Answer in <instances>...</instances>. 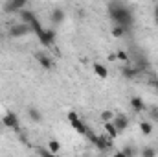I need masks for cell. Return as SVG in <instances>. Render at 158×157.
<instances>
[{"mask_svg":"<svg viewBox=\"0 0 158 157\" xmlns=\"http://www.w3.org/2000/svg\"><path fill=\"white\" fill-rule=\"evenodd\" d=\"M28 115H30V118L33 120V122H42V113H40L37 107H28Z\"/></svg>","mask_w":158,"mask_h":157,"instance_id":"cell-14","label":"cell"},{"mask_svg":"<svg viewBox=\"0 0 158 157\" xmlns=\"http://www.w3.org/2000/svg\"><path fill=\"white\" fill-rule=\"evenodd\" d=\"M156 148H153V146H143L142 148V152H140V155L142 157H156Z\"/></svg>","mask_w":158,"mask_h":157,"instance_id":"cell-17","label":"cell"},{"mask_svg":"<svg viewBox=\"0 0 158 157\" xmlns=\"http://www.w3.org/2000/svg\"><path fill=\"white\" fill-rule=\"evenodd\" d=\"M112 157H125V155H123V152L119 150V152H116V154H114V155H112Z\"/></svg>","mask_w":158,"mask_h":157,"instance_id":"cell-27","label":"cell"},{"mask_svg":"<svg viewBox=\"0 0 158 157\" xmlns=\"http://www.w3.org/2000/svg\"><path fill=\"white\" fill-rule=\"evenodd\" d=\"M2 124L9 129H15V131H20V120L19 117L13 113V111H7L4 117H2Z\"/></svg>","mask_w":158,"mask_h":157,"instance_id":"cell-4","label":"cell"},{"mask_svg":"<svg viewBox=\"0 0 158 157\" xmlns=\"http://www.w3.org/2000/svg\"><path fill=\"white\" fill-rule=\"evenodd\" d=\"M131 107H132L134 113H142V111L145 109V104H143V100H142L140 96H132V98H131Z\"/></svg>","mask_w":158,"mask_h":157,"instance_id":"cell-12","label":"cell"},{"mask_svg":"<svg viewBox=\"0 0 158 157\" xmlns=\"http://www.w3.org/2000/svg\"><path fill=\"white\" fill-rule=\"evenodd\" d=\"M151 85H153V89H156L158 92V79H151Z\"/></svg>","mask_w":158,"mask_h":157,"instance_id":"cell-25","label":"cell"},{"mask_svg":"<svg viewBox=\"0 0 158 157\" xmlns=\"http://www.w3.org/2000/svg\"><path fill=\"white\" fill-rule=\"evenodd\" d=\"M112 124H114V128L118 129V133H123V131L127 129V126H129V118L125 117V115H114Z\"/></svg>","mask_w":158,"mask_h":157,"instance_id":"cell-7","label":"cell"},{"mask_svg":"<svg viewBox=\"0 0 158 157\" xmlns=\"http://www.w3.org/2000/svg\"><path fill=\"white\" fill-rule=\"evenodd\" d=\"M64 17H66V13H64V9H61V7H55V9L52 11V15H50L52 22H53L55 26H59L61 22H64Z\"/></svg>","mask_w":158,"mask_h":157,"instance_id":"cell-9","label":"cell"},{"mask_svg":"<svg viewBox=\"0 0 158 157\" xmlns=\"http://www.w3.org/2000/svg\"><path fill=\"white\" fill-rule=\"evenodd\" d=\"M37 152H39L40 157H59V155H55V154H52L48 148H42V146H39V148H37Z\"/></svg>","mask_w":158,"mask_h":157,"instance_id":"cell-22","label":"cell"},{"mask_svg":"<svg viewBox=\"0 0 158 157\" xmlns=\"http://www.w3.org/2000/svg\"><path fill=\"white\" fill-rule=\"evenodd\" d=\"M35 59L39 61V65L42 67V69H46V70L53 69V61H52V57H50V56H46V54H40V52H37V54H35Z\"/></svg>","mask_w":158,"mask_h":157,"instance_id":"cell-8","label":"cell"},{"mask_svg":"<svg viewBox=\"0 0 158 157\" xmlns=\"http://www.w3.org/2000/svg\"><path fill=\"white\" fill-rule=\"evenodd\" d=\"M149 115H151V118H153L155 122H158V107L156 105H151V107H149Z\"/></svg>","mask_w":158,"mask_h":157,"instance_id":"cell-24","label":"cell"},{"mask_svg":"<svg viewBox=\"0 0 158 157\" xmlns=\"http://www.w3.org/2000/svg\"><path fill=\"white\" fill-rule=\"evenodd\" d=\"M92 69H94V74H96L98 78H101V79L109 78V69H107L105 65H101V63H94Z\"/></svg>","mask_w":158,"mask_h":157,"instance_id":"cell-11","label":"cell"},{"mask_svg":"<svg viewBox=\"0 0 158 157\" xmlns=\"http://www.w3.org/2000/svg\"><path fill=\"white\" fill-rule=\"evenodd\" d=\"M66 117H68V122H70V126H72V128H74V129L77 131L79 135H83V137H86V133H88V128H86V126L83 124V120H81V118L77 117V113H74V111H70V113H68Z\"/></svg>","mask_w":158,"mask_h":157,"instance_id":"cell-3","label":"cell"},{"mask_svg":"<svg viewBox=\"0 0 158 157\" xmlns=\"http://www.w3.org/2000/svg\"><path fill=\"white\" fill-rule=\"evenodd\" d=\"M30 32H31V28H30L28 24H24V22L13 24V26L9 28V35H11V37H22V35H26V34H30Z\"/></svg>","mask_w":158,"mask_h":157,"instance_id":"cell-5","label":"cell"},{"mask_svg":"<svg viewBox=\"0 0 158 157\" xmlns=\"http://www.w3.org/2000/svg\"><path fill=\"white\" fill-rule=\"evenodd\" d=\"M153 15H155V19H158V4L155 6V13H153Z\"/></svg>","mask_w":158,"mask_h":157,"instance_id":"cell-28","label":"cell"},{"mask_svg":"<svg viewBox=\"0 0 158 157\" xmlns=\"http://www.w3.org/2000/svg\"><path fill=\"white\" fill-rule=\"evenodd\" d=\"M125 34H127V28H123V26H118V24H116V26L112 28V35H114V37H125Z\"/></svg>","mask_w":158,"mask_h":157,"instance_id":"cell-19","label":"cell"},{"mask_svg":"<svg viewBox=\"0 0 158 157\" xmlns=\"http://www.w3.org/2000/svg\"><path fill=\"white\" fill-rule=\"evenodd\" d=\"M121 74L127 79H134L140 74V70H138V69H131V67H123V69H121Z\"/></svg>","mask_w":158,"mask_h":157,"instance_id":"cell-13","label":"cell"},{"mask_svg":"<svg viewBox=\"0 0 158 157\" xmlns=\"http://www.w3.org/2000/svg\"><path fill=\"white\" fill-rule=\"evenodd\" d=\"M116 57H118V61H123V63H129L131 59H129V54L125 52V50H118L116 52Z\"/></svg>","mask_w":158,"mask_h":157,"instance_id":"cell-21","label":"cell"},{"mask_svg":"<svg viewBox=\"0 0 158 157\" xmlns=\"http://www.w3.org/2000/svg\"><path fill=\"white\" fill-rule=\"evenodd\" d=\"M99 118L103 120V124H107V122H112V118H114V113H112V111H101Z\"/></svg>","mask_w":158,"mask_h":157,"instance_id":"cell-20","label":"cell"},{"mask_svg":"<svg viewBox=\"0 0 158 157\" xmlns=\"http://www.w3.org/2000/svg\"><path fill=\"white\" fill-rule=\"evenodd\" d=\"M107 11H109V17L118 24L129 30V26L134 22V17H132V11L127 4L123 2H109L107 6Z\"/></svg>","mask_w":158,"mask_h":157,"instance_id":"cell-1","label":"cell"},{"mask_svg":"<svg viewBox=\"0 0 158 157\" xmlns=\"http://www.w3.org/2000/svg\"><path fill=\"white\" fill-rule=\"evenodd\" d=\"M48 150H50L52 154L59 155V152H61V142H59V141H55V139H52V141L48 142Z\"/></svg>","mask_w":158,"mask_h":157,"instance_id":"cell-16","label":"cell"},{"mask_svg":"<svg viewBox=\"0 0 158 157\" xmlns=\"http://www.w3.org/2000/svg\"><path fill=\"white\" fill-rule=\"evenodd\" d=\"M109 61H118V57H116V54H109Z\"/></svg>","mask_w":158,"mask_h":157,"instance_id":"cell-26","label":"cell"},{"mask_svg":"<svg viewBox=\"0 0 158 157\" xmlns=\"http://www.w3.org/2000/svg\"><path fill=\"white\" fill-rule=\"evenodd\" d=\"M86 137H88V141L99 150V152H107V150H110V148H114V141L109 137V135H96V133H92L90 129H88V133H86Z\"/></svg>","mask_w":158,"mask_h":157,"instance_id":"cell-2","label":"cell"},{"mask_svg":"<svg viewBox=\"0 0 158 157\" xmlns=\"http://www.w3.org/2000/svg\"><path fill=\"white\" fill-rule=\"evenodd\" d=\"M105 135H109L112 141H114V139H116V137L119 135L118 129L114 128V124H112V122H107V124H105Z\"/></svg>","mask_w":158,"mask_h":157,"instance_id":"cell-15","label":"cell"},{"mask_svg":"<svg viewBox=\"0 0 158 157\" xmlns=\"http://www.w3.org/2000/svg\"><path fill=\"white\" fill-rule=\"evenodd\" d=\"M19 15H20V20H22L24 24H28V26H31V24H33V22L37 20L35 13H31L30 9H22V11H20Z\"/></svg>","mask_w":158,"mask_h":157,"instance_id":"cell-10","label":"cell"},{"mask_svg":"<svg viewBox=\"0 0 158 157\" xmlns=\"http://www.w3.org/2000/svg\"><path fill=\"white\" fill-rule=\"evenodd\" d=\"M140 131H142L143 135H151V133H153V124H151V122H147V120L140 122Z\"/></svg>","mask_w":158,"mask_h":157,"instance_id":"cell-18","label":"cell"},{"mask_svg":"<svg viewBox=\"0 0 158 157\" xmlns=\"http://www.w3.org/2000/svg\"><path fill=\"white\" fill-rule=\"evenodd\" d=\"M121 152H123V155H125V157H134V155H136V152H134V148H132V146H123V150H121Z\"/></svg>","mask_w":158,"mask_h":157,"instance_id":"cell-23","label":"cell"},{"mask_svg":"<svg viewBox=\"0 0 158 157\" xmlns=\"http://www.w3.org/2000/svg\"><path fill=\"white\" fill-rule=\"evenodd\" d=\"M24 7H26V0H11L4 4V9L9 13H20Z\"/></svg>","mask_w":158,"mask_h":157,"instance_id":"cell-6","label":"cell"},{"mask_svg":"<svg viewBox=\"0 0 158 157\" xmlns=\"http://www.w3.org/2000/svg\"><path fill=\"white\" fill-rule=\"evenodd\" d=\"M155 148H156V152H158V142H156V146H155Z\"/></svg>","mask_w":158,"mask_h":157,"instance_id":"cell-29","label":"cell"},{"mask_svg":"<svg viewBox=\"0 0 158 157\" xmlns=\"http://www.w3.org/2000/svg\"><path fill=\"white\" fill-rule=\"evenodd\" d=\"M155 20H156V26H158V19H155Z\"/></svg>","mask_w":158,"mask_h":157,"instance_id":"cell-30","label":"cell"}]
</instances>
